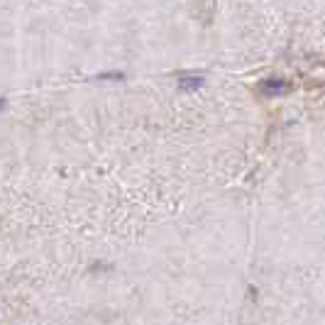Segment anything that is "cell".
I'll use <instances>...</instances> for the list:
<instances>
[{"label":"cell","instance_id":"6da1fadb","mask_svg":"<svg viewBox=\"0 0 325 325\" xmlns=\"http://www.w3.org/2000/svg\"><path fill=\"white\" fill-rule=\"evenodd\" d=\"M203 84H206V78H203V76H193V73H184V76L179 78V88L186 91V93H193L198 88H203Z\"/></svg>","mask_w":325,"mask_h":325},{"label":"cell","instance_id":"7a4b0ae2","mask_svg":"<svg viewBox=\"0 0 325 325\" xmlns=\"http://www.w3.org/2000/svg\"><path fill=\"white\" fill-rule=\"evenodd\" d=\"M286 88H289L286 81H264V84H262V91L269 93V96H279V93H283Z\"/></svg>","mask_w":325,"mask_h":325},{"label":"cell","instance_id":"3957f363","mask_svg":"<svg viewBox=\"0 0 325 325\" xmlns=\"http://www.w3.org/2000/svg\"><path fill=\"white\" fill-rule=\"evenodd\" d=\"M96 81H125V73L123 71H105V73H98Z\"/></svg>","mask_w":325,"mask_h":325},{"label":"cell","instance_id":"277c9868","mask_svg":"<svg viewBox=\"0 0 325 325\" xmlns=\"http://www.w3.org/2000/svg\"><path fill=\"white\" fill-rule=\"evenodd\" d=\"M5 108H8V98L0 96V113H5Z\"/></svg>","mask_w":325,"mask_h":325}]
</instances>
